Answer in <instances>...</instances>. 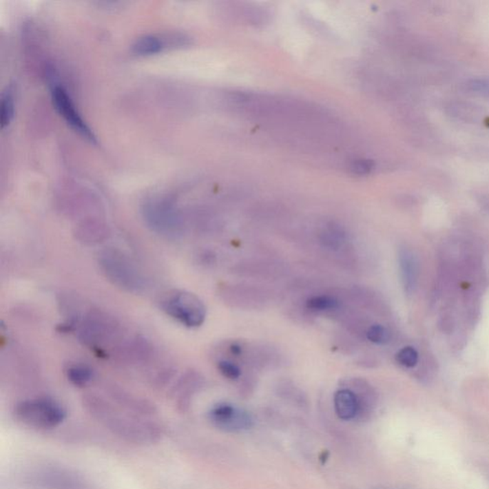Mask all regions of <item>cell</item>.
I'll use <instances>...</instances> for the list:
<instances>
[{
    "label": "cell",
    "instance_id": "9",
    "mask_svg": "<svg viewBox=\"0 0 489 489\" xmlns=\"http://www.w3.org/2000/svg\"><path fill=\"white\" fill-rule=\"evenodd\" d=\"M333 404L335 413L344 421L354 419L360 408L359 397L349 389H342L335 393Z\"/></svg>",
    "mask_w": 489,
    "mask_h": 489
},
{
    "label": "cell",
    "instance_id": "21",
    "mask_svg": "<svg viewBox=\"0 0 489 489\" xmlns=\"http://www.w3.org/2000/svg\"><path fill=\"white\" fill-rule=\"evenodd\" d=\"M231 352L232 355H241L242 353V347L240 345L237 344V343H234V344H232L231 346Z\"/></svg>",
    "mask_w": 489,
    "mask_h": 489
},
{
    "label": "cell",
    "instance_id": "17",
    "mask_svg": "<svg viewBox=\"0 0 489 489\" xmlns=\"http://www.w3.org/2000/svg\"><path fill=\"white\" fill-rule=\"evenodd\" d=\"M367 338L375 344L384 345L390 342V333L382 325H373L367 331Z\"/></svg>",
    "mask_w": 489,
    "mask_h": 489
},
{
    "label": "cell",
    "instance_id": "1",
    "mask_svg": "<svg viewBox=\"0 0 489 489\" xmlns=\"http://www.w3.org/2000/svg\"><path fill=\"white\" fill-rule=\"evenodd\" d=\"M86 411L111 433L127 443L148 446L162 438V427L144 417L123 411L114 404L96 395L83 397Z\"/></svg>",
    "mask_w": 489,
    "mask_h": 489
},
{
    "label": "cell",
    "instance_id": "7",
    "mask_svg": "<svg viewBox=\"0 0 489 489\" xmlns=\"http://www.w3.org/2000/svg\"><path fill=\"white\" fill-rule=\"evenodd\" d=\"M52 97H53L56 111L65 120V122L85 139L96 144L97 143L96 136L94 135L92 130L89 128L83 118H81L80 113L76 110V106L71 100L70 96L64 90V88L61 86H55L52 91Z\"/></svg>",
    "mask_w": 489,
    "mask_h": 489
},
{
    "label": "cell",
    "instance_id": "18",
    "mask_svg": "<svg viewBox=\"0 0 489 489\" xmlns=\"http://www.w3.org/2000/svg\"><path fill=\"white\" fill-rule=\"evenodd\" d=\"M218 369L220 373L229 379H237L241 375L240 368L234 364V363L227 362V360H222V362H218Z\"/></svg>",
    "mask_w": 489,
    "mask_h": 489
},
{
    "label": "cell",
    "instance_id": "10",
    "mask_svg": "<svg viewBox=\"0 0 489 489\" xmlns=\"http://www.w3.org/2000/svg\"><path fill=\"white\" fill-rule=\"evenodd\" d=\"M76 238L85 244H97L107 239L108 229L98 222H83L76 229Z\"/></svg>",
    "mask_w": 489,
    "mask_h": 489
},
{
    "label": "cell",
    "instance_id": "11",
    "mask_svg": "<svg viewBox=\"0 0 489 489\" xmlns=\"http://www.w3.org/2000/svg\"><path fill=\"white\" fill-rule=\"evenodd\" d=\"M169 45V39L149 34L138 39L132 45V52L137 56H152L160 53Z\"/></svg>",
    "mask_w": 489,
    "mask_h": 489
},
{
    "label": "cell",
    "instance_id": "19",
    "mask_svg": "<svg viewBox=\"0 0 489 489\" xmlns=\"http://www.w3.org/2000/svg\"><path fill=\"white\" fill-rule=\"evenodd\" d=\"M323 240L328 246H338L342 240V232L337 229H330L329 231L325 232Z\"/></svg>",
    "mask_w": 489,
    "mask_h": 489
},
{
    "label": "cell",
    "instance_id": "6",
    "mask_svg": "<svg viewBox=\"0 0 489 489\" xmlns=\"http://www.w3.org/2000/svg\"><path fill=\"white\" fill-rule=\"evenodd\" d=\"M209 419L216 428L231 433L248 430L253 424V417L248 412L228 404L216 405L209 412Z\"/></svg>",
    "mask_w": 489,
    "mask_h": 489
},
{
    "label": "cell",
    "instance_id": "16",
    "mask_svg": "<svg viewBox=\"0 0 489 489\" xmlns=\"http://www.w3.org/2000/svg\"><path fill=\"white\" fill-rule=\"evenodd\" d=\"M397 362L402 366L413 368L419 362V354L413 347H404L396 355Z\"/></svg>",
    "mask_w": 489,
    "mask_h": 489
},
{
    "label": "cell",
    "instance_id": "12",
    "mask_svg": "<svg viewBox=\"0 0 489 489\" xmlns=\"http://www.w3.org/2000/svg\"><path fill=\"white\" fill-rule=\"evenodd\" d=\"M196 386V380L192 377H183L181 382H179L174 390L175 404L178 409L183 411L187 409L189 405L190 397L194 394Z\"/></svg>",
    "mask_w": 489,
    "mask_h": 489
},
{
    "label": "cell",
    "instance_id": "3",
    "mask_svg": "<svg viewBox=\"0 0 489 489\" xmlns=\"http://www.w3.org/2000/svg\"><path fill=\"white\" fill-rule=\"evenodd\" d=\"M14 417L29 428L49 430L56 428L66 419V410L51 397L25 399L14 407Z\"/></svg>",
    "mask_w": 489,
    "mask_h": 489
},
{
    "label": "cell",
    "instance_id": "4",
    "mask_svg": "<svg viewBox=\"0 0 489 489\" xmlns=\"http://www.w3.org/2000/svg\"><path fill=\"white\" fill-rule=\"evenodd\" d=\"M143 218L148 228L167 238H177L183 232V219L174 202L157 197L147 200L142 207Z\"/></svg>",
    "mask_w": 489,
    "mask_h": 489
},
{
    "label": "cell",
    "instance_id": "8",
    "mask_svg": "<svg viewBox=\"0 0 489 489\" xmlns=\"http://www.w3.org/2000/svg\"><path fill=\"white\" fill-rule=\"evenodd\" d=\"M399 263L404 290L408 295H411L416 290L419 278V264L416 256L410 249H401L399 253Z\"/></svg>",
    "mask_w": 489,
    "mask_h": 489
},
{
    "label": "cell",
    "instance_id": "5",
    "mask_svg": "<svg viewBox=\"0 0 489 489\" xmlns=\"http://www.w3.org/2000/svg\"><path fill=\"white\" fill-rule=\"evenodd\" d=\"M160 306L169 317L186 327H200L206 320L207 310L204 303L198 296L189 291H169L163 296Z\"/></svg>",
    "mask_w": 489,
    "mask_h": 489
},
{
    "label": "cell",
    "instance_id": "15",
    "mask_svg": "<svg viewBox=\"0 0 489 489\" xmlns=\"http://www.w3.org/2000/svg\"><path fill=\"white\" fill-rule=\"evenodd\" d=\"M338 307V301L328 295L313 296L307 301V308L313 312H325Z\"/></svg>",
    "mask_w": 489,
    "mask_h": 489
},
{
    "label": "cell",
    "instance_id": "2",
    "mask_svg": "<svg viewBox=\"0 0 489 489\" xmlns=\"http://www.w3.org/2000/svg\"><path fill=\"white\" fill-rule=\"evenodd\" d=\"M98 267L103 275L116 287L140 293L145 290V279L139 269L125 253L116 249H106L98 258Z\"/></svg>",
    "mask_w": 489,
    "mask_h": 489
},
{
    "label": "cell",
    "instance_id": "14",
    "mask_svg": "<svg viewBox=\"0 0 489 489\" xmlns=\"http://www.w3.org/2000/svg\"><path fill=\"white\" fill-rule=\"evenodd\" d=\"M14 114V97L10 91L2 95L0 103V125L2 128L8 127L13 120Z\"/></svg>",
    "mask_w": 489,
    "mask_h": 489
},
{
    "label": "cell",
    "instance_id": "20",
    "mask_svg": "<svg viewBox=\"0 0 489 489\" xmlns=\"http://www.w3.org/2000/svg\"><path fill=\"white\" fill-rule=\"evenodd\" d=\"M373 167V164L370 160H360L357 162H355L353 164L351 169L353 170L357 174H367L368 172L371 171Z\"/></svg>",
    "mask_w": 489,
    "mask_h": 489
},
{
    "label": "cell",
    "instance_id": "13",
    "mask_svg": "<svg viewBox=\"0 0 489 489\" xmlns=\"http://www.w3.org/2000/svg\"><path fill=\"white\" fill-rule=\"evenodd\" d=\"M66 377L74 386L83 388L92 382L94 371L92 368L89 367L88 365L78 363V364L71 365L68 368L66 371Z\"/></svg>",
    "mask_w": 489,
    "mask_h": 489
}]
</instances>
